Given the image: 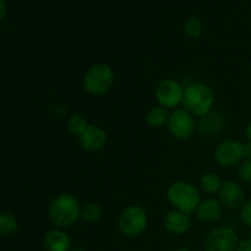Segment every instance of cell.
<instances>
[{
  "instance_id": "cell-1",
  "label": "cell",
  "mask_w": 251,
  "mask_h": 251,
  "mask_svg": "<svg viewBox=\"0 0 251 251\" xmlns=\"http://www.w3.org/2000/svg\"><path fill=\"white\" fill-rule=\"evenodd\" d=\"M81 203L71 194H60L50 201L48 207L49 222L54 228L66 229L80 220Z\"/></svg>"
},
{
  "instance_id": "cell-2",
  "label": "cell",
  "mask_w": 251,
  "mask_h": 251,
  "mask_svg": "<svg viewBox=\"0 0 251 251\" xmlns=\"http://www.w3.org/2000/svg\"><path fill=\"white\" fill-rule=\"evenodd\" d=\"M215 102V92L210 86L203 82H194L185 87L181 105L194 117L202 118L212 112Z\"/></svg>"
},
{
  "instance_id": "cell-3",
  "label": "cell",
  "mask_w": 251,
  "mask_h": 251,
  "mask_svg": "<svg viewBox=\"0 0 251 251\" xmlns=\"http://www.w3.org/2000/svg\"><path fill=\"white\" fill-rule=\"evenodd\" d=\"M166 198L173 210L191 215L195 213L201 201V193L193 183L178 180L172 183L166 191Z\"/></svg>"
},
{
  "instance_id": "cell-4",
  "label": "cell",
  "mask_w": 251,
  "mask_h": 251,
  "mask_svg": "<svg viewBox=\"0 0 251 251\" xmlns=\"http://www.w3.org/2000/svg\"><path fill=\"white\" fill-rule=\"evenodd\" d=\"M115 82V74L112 66L105 63L92 64L83 74V88L90 95L100 97L112 90Z\"/></svg>"
},
{
  "instance_id": "cell-5",
  "label": "cell",
  "mask_w": 251,
  "mask_h": 251,
  "mask_svg": "<svg viewBox=\"0 0 251 251\" xmlns=\"http://www.w3.org/2000/svg\"><path fill=\"white\" fill-rule=\"evenodd\" d=\"M149 226V215L146 210L139 205H130L123 210L118 218V228L127 238L141 235Z\"/></svg>"
},
{
  "instance_id": "cell-6",
  "label": "cell",
  "mask_w": 251,
  "mask_h": 251,
  "mask_svg": "<svg viewBox=\"0 0 251 251\" xmlns=\"http://www.w3.org/2000/svg\"><path fill=\"white\" fill-rule=\"evenodd\" d=\"M167 127H168L169 134L174 139L186 141L194 136L198 125L193 114H190L184 108H178L171 112Z\"/></svg>"
},
{
  "instance_id": "cell-7",
  "label": "cell",
  "mask_w": 251,
  "mask_h": 251,
  "mask_svg": "<svg viewBox=\"0 0 251 251\" xmlns=\"http://www.w3.org/2000/svg\"><path fill=\"white\" fill-rule=\"evenodd\" d=\"M184 91L180 82L173 78H163L158 82L154 90V97H156L158 105L164 107L168 110L178 109L179 105L183 104Z\"/></svg>"
},
{
  "instance_id": "cell-8",
  "label": "cell",
  "mask_w": 251,
  "mask_h": 251,
  "mask_svg": "<svg viewBox=\"0 0 251 251\" xmlns=\"http://www.w3.org/2000/svg\"><path fill=\"white\" fill-rule=\"evenodd\" d=\"M239 237L233 228L227 226L216 227L211 230L203 242L205 251H235L239 244Z\"/></svg>"
},
{
  "instance_id": "cell-9",
  "label": "cell",
  "mask_w": 251,
  "mask_h": 251,
  "mask_svg": "<svg viewBox=\"0 0 251 251\" xmlns=\"http://www.w3.org/2000/svg\"><path fill=\"white\" fill-rule=\"evenodd\" d=\"M213 158L218 166L223 168H233L239 166L244 159V144L239 140L226 139L216 146Z\"/></svg>"
},
{
  "instance_id": "cell-10",
  "label": "cell",
  "mask_w": 251,
  "mask_h": 251,
  "mask_svg": "<svg viewBox=\"0 0 251 251\" xmlns=\"http://www.w3.org/2000/svg\"><path fill=\"white\" fill-rule=\"evenodd\" d=\"M218 195V200L223 205V207L228 210H240L247 202L244 188L239 183L234 180L223 181Z\"/></svg>"
},
{
  "instance_id": "cell-11",
  "label": "cell",
  "mask_w": 251,
  "mask_h": 251,
  "mask_svg": "<svg viewBox=\"0 0 251 251\" xmlns=\"http://www.w3.org/2000/svg\"><path fill=\"white\" fill-rule=\"evenodd\" d=\"M81 147L87 152H100L108 142V135L103 127L97 125H88L82 135L78 137Z\"/></svg>"
},
{
  "instance_id": "cell-12",
  "label": "cell",
  "mask_w": 251,
  "mask_h": 251,
  "mask_svg": "<svg viewBox=\"0 0 251 251\" xmlns=\"http://www.w3.org/2000/svg\"><path fill=\"white\" fill-rule=\"evenodd\" d=\"M223 205L218 198L208 196V198L201 199L195 215L198 220L202 223H216L221 220L223 215Z\"/></svg>"
},
{
  "instance_id": "cell-13",
  "label": "cell",
  "mask_w": 251,
  "mask_h": 251,
  "mask_svg": "<svg viewBox=\"0 0 251 251\" xmlns=\"http://www.w3.org/2000/svg\"><path fill=\"white\" fill-rule=\"evenodd\" d=\"M163 227L169 234L183 235L189 232L191 228L190 215L180 212V211L172 210L164 216Z\"/></svg>"
},
{
  "instance_id": "cell-14",
  "label": "cell",
  "mask_w": 251,
  "mask_h": 251,
  "mask_svg": "<svg viewBox=\"0 0 251 251\" xmlns=\"http://www.w3.org/2000/svg\"><path fill=\"white\" fill-rule=\"evenodd\" d=\"M46 251H71V239L65 229L53 228L46 233L43 239Z\"/></svg>"
},
{
  "instance_id": "cell-15",
  "label": "cell",
  "mask_w": 251,
  "mask_h": 251,
  "mask_svg": "<svg viewBox=\"0 0 251 251\" xmlns=\"http://www.w3.org/2000/svg\"><path fill=\"white\" fill-rule=\"evenodd\" d=\"M226 127L225 115L220 112H211L206 114L205 117L200 118L199 123V129L202 134L208 135V136H217L223 129Z\"/></svg>"
},
{
  "instance_id": "cell-16",
  "label": "cell",
  "mask_w": 251,
  "mask_h": 251,
  "mask_svg": "<svg viewBox=\"0 0 251 251\" xmlns=\"http://www.w3.org/2000/svg\"><path fill=\"white\" fill-rule=\"evenodd\" d=\"M222 184V179L215 172H207V173L202 174L200 181H199L200 190L207 195H215V194L220 193Z\"/></svg>"
},
{
  "instance_id": "cell-17",
  "label": "cell",
  "mask_w": 251,
  "mask_h": 251,
  "mask_svg": "<svg viewBox=\"0 0 251 251\" xmlns=\"http://www.w3.org/2000/svg\"><path fill=\"white\" fill-rule=\"evenodd\" d=\"M169 115H171V112L168 109H166L164 107H161V105H157V107L151 108L147 112L146 123L151 127L158 129V127L167 125V123L169 120Z\"/></svg>"
},
{
  "instance_id": "cell-18",
  "label": "cell",
  "mask_w": 251,
  "mask_h": 251,
  "mask_svg": "<svg viewBox=\"0 0 251 251\" xmlns=\"http://www.w3.org/2000/svg\"><path fill=\"white\" fill-rule=\"evenodd\" d=\"M102 208L98 203L96 202H85L81 205V211H80V220H82L83 222L93 223L100 222V218H102Z\"/></svg>"
},
{
  "instance_id": "cell-19",
  "label": "cell",
  "mask_w": 251,
  "mask_h": 251,
  "mask_svg": "<svg viewBox=\"0 0 251 251\" xmlns=\"http://www.w3.org/2000/svg\"><path fill=\"white\" fill-rule=\"evenodd\" d=\"M88 125L90 124H88L87 119L85 117L80 114H75L71 115L68 119V122H66V130H68L69 134L78 139L85 132Z\"/></svg>"
},
{
  "instance_id": "cell-20",
  "label": "cell",
  "mask_w": 251,
  "mask_h": 251,
  "mask_svg": "<svg viewBox=\"0 0 251 251\" xmlns=\"http://www.w3.org/2000/svg\"><path fill=\"white\" fill-rule=\"evenodd\" d=\"M184 33L190 39H199L203 34V24L199 17L190 16L184 22Z\"/></svg>"
},
{
  "instance_id": "cell-21",
  "label": "cell",
  "mask_w": 251,
  "mask_h": 251,
  "mask_svg": "<svg viewBox=\"0 0 251 251\" xmlns=\"http://www.w3.org/2000/svg\"><path fill=\"white\" fill-rule=\"evenodd\" d=\"M16 217L11 213H0V235H11L17 229Z\"/></svg>"
},
{
  "instance_id": "cell-22",
  "label": "cell",
  "mask_w": 251,
  "mask_h": 251,
  "mask_svg": "<svg viewBox=\"0 0 251 251\" xmlns=\"http://www.w3.org/2000/svg\"><path fill=\"white\" fill-rule=\"evenodd\" d=\"M238 176L244 183H251V159H243L238 166Z\"/></svg>"
},
{
  "instance_id": "cell-23",
  "label": "cell",
  "mask_w": 251,
  "mask_h": 251,
  "mask_svg": "<svg viewBox=\"0 0 251 251\" xmlns=\"http://www.w3.org/2000/svg\"><path fill=\"white\" fill-rule=\"evenodd\" d=\"M240 221L245 227L251 229V200H248L240 208Z\"/></svg>"
},
{
  "instance_id": "cell-24",
  "label": "cell",
  "mask_w": 251,
  "mask_h": 251,
  "mask_svg": "<svg viewBox=\"0 0 251 251\" xmlns=\"http://www.w3.org/2000/svg\"><path fill=\"white\" fill-rule=\"evenodd\" d=\"M235 251H251V239L250 238L239 240V244H238Z\"/></svg>"
},
{
  "instance_id": "cell-25",
  "label": "cell",
  "mask_w": 251,
  "mask_h": 251,
  "mask_svg": "<svg viewBox=\"0 0 251 251\" xmlns=\"http://www.w3.org/2000/svg\"><path fill=\"white\" fill-rule=\"evenodd\" d=\"M6 12H7L6 2H5V0H0V21L6 16Z\"/></svg>"
},
{
  "instance_id": "cell-26",
  "label": "cell",
  "mask_w": 251,
  "mask_h": 251,
  "mask_svg": "<svg viewBox=\"0 0 251 251\" xmlns=\"http://www.w3.org/2000/svg\"><path fill=\"white\" fill-rule=\"evenodd\" d=\"M244 159H251V142L244 144Z\"/></svg>"
},
{
  "instance_id": "cell-27",
  "label": "cell",
  "mask_w": 251,
  "mask_h": 251,
  "mask_svg": "<svg viewBox=\"0 0 251 251\" xmlns=\"http://www.w3.org/2000/svg\"><path fill=\"white\" fill-rule=\"evenodd\" d=\"M244 135H245V137H247V141L251 142V123H249V124L245 126Z\"/></svg>"
},
{
  "instance_id": "cell-28",
  "label": "cell",
  "mask_w": 251,
  "mask_h": 251,
  "mask_svg": "<svg viewBox=\"0 0 251 251\" xmlns=\"http://www.w3.org/2000/svg\"><path fill=\"white\" fill-rule=\"evenodd\" d=\"M173 251H194V250L189 249V248H179V249H176V250H173Z\"/></svg>"
},
{
  "instance_id": "cell-29",
  "label": "cell",
  "mask_w": 251,
  "mask_h": 251,
  "mask_svg": "<svg viewBox=\"0 0 251 251\" xmlns=\"http://www.w3.org/2000/svg\"><path fill=\"white\" fill-rule=\"evenodd\" d=\"M71 251H86V250H83V249H81V248H76V249H73Z\"/></svg>"
},
{
  "instance_id": "cell-30",
  "label": "cell",
  "mask_w": 251,
  "mask_h": 251,
  "mask_svg": "<svg viewBox=\"0 0 251 251\" xmlns=\"http://www.w3.org/2000/svg\"><path fill=\"white\" fill-rule=\"evenodd\" d=\"M249 238L251 239V229H250V234H249Z\"/></svg>"
},
{
  "instance_id": "cell-31",
  "label": "cell",
  "mask_w": 251,
  "mask_h": 251,
  "mask_svg": "<svg viewBox=\"0 0 251 251\" xmlns=\"http://www.w3.org/2000/svg\"><path fill=\"white\" fill-rule=\"evenodd\" d=\"M250 71H251V66H250Z\"/></svg>"
}]
</instances>
